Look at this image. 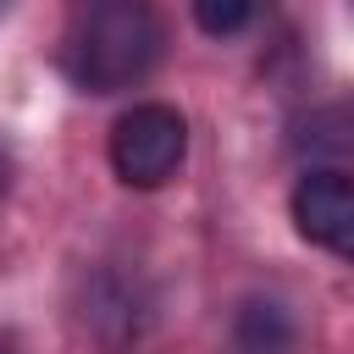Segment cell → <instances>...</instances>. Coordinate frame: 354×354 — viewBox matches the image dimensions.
<instances>
[{"label": "cell", "instance_id": "cell-1", "mask_svg": "<svg viewBox=\"0 0 354 354\" xmlns=\"http://www.w3.org/2000/svg\"><path fill=\"white\" fill-rule=\"evenodd\" d=\"M160 61L155 0H77L61 33V66L83 94H122Z\"/></svg>", "mask_w": 354, "mask_h": 354}, {"label": "cell", "instance_id": "cell-2", "mask_svg": "<svg viewBox=\"0 0 354 354\" xmlns=\"http://www.w3.org/2000/svg\"><path fill=\"white\" fill-rule=\"evenodd\" d=\"M183 155H188V122H183V111H171L160 100H144V105L122 111L116 127H111V166L127 188L171 183Z\"/></svg>", "mask_w": 354, "mask_h": 354}, {"label": "cell", "instance_id": "cell-3", "mask_svg": "<svg viewBox=\"0 0 354 354\" xmlns=\"http://www.w3.org/2000/svg\"><path fill=\"white\" fill-rule=\"evenodd\" d=\"M293 227L337 254V260H354V177L348 171H304L299 188H293Z\"/></svg>", "mask_w": 354, "mask_h": 354}, {"label": "cell", "instance_id": "cell-4", "mask_svg": "<svg viewBox=\"0 0 354 354\" xmlns=\"http://www.w3.org/2000/svg\"><path fill=\"white\" fill-rule=\"evenodd\" d=\"M221 354H293V315L277 299H249L232 315Z\"/></svg>", "mask_w": 354, "mask_h": 354}, {"label": "cell", "instance_id": "cell-5", "mask_svg": "<svg viewBox=\"0 0 354 354\" xmlns=\"http://www.w3.org/2000/svg\"><path fill=\"white\" fill-rule=\"evenodd\" d=\"M188 6H194V22H199L210 39L243 33V28L254 22V11H260V0H188Z\"/></svg>", "mask_w": 354, "mask_h": 354}, {"label": "cell", "instance_id": "cell-6", "mask_svg": "<svg viewBox=\"0 0 354 354\" xmlns=\"http://www.w3.org/2000/svg\"><path fill=\"white\" fill-rule=\"evenodd\" d=\"M6 177H11V155H6V144H0V194H6Z\"/></svg>", "mask_w": 354, "mask_h": 354}, {"label": "cell", "instance_id": "cell-7", "mask_svg": "<svg viewBox=\"0 0 354 354\" xmlns=\"http://www.w3.org/2000/svg\"><path fill=\"white\" fill-rule=\"evenodd\" d=\"M0 6H6V0H0Z\"/></svg>", "mask_w": 354, "mask_h": 354}]
</instances>
